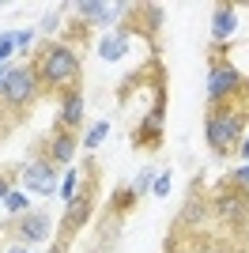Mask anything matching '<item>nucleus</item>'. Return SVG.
I'll return each instance as SVG.
<instances>
[{"instance_id":"obj_1","label":"nucleus","mask_w":249,"mask_h":253,"mask_svg":"<svg viewBox=\"0 0 249 253\" xmlns=\"http://www.w3.org/2000/svg\"><path fill=\"white\" fill-rule=\"evenodd\" d=\"M34 76H38V87L42 95H72L80 91V80H83V68H80V57H76L72 45L64 42H42L38 45V57H34Z\"/></svg>"},{"instance_id":"obj_2","label":"nucleus","mask_w":249,"mask_h":253,"mask_svg":"<svg viewBox=\"0 0 249 253\" xmlns=\"http://www.w3.org/2000/svg\"><path fill=\"white\" fill-rule=\"evenodd\" d=\"M246 121H249V110L246 106H234V98H227V102L208 110L204 132H208V144H211V151L219 159L238 151V144L246 140Z\"/></svg>"},{"instance_id":"obj_3","label":"nucleus","mask_w":249,"mask_h":253,"mask_svg":"<svg viewBox=\"0 0 249 253\" xmlns=\"http://www.w3.org/2000/svg\"><path fill=\"white\" fill-rule=\"evenodd\" d=\"M38 95H42V87H38L34 68H27V64L8 68V80H4L0 102H4V110H11V114H15V121H19V117H27V110L34 106V98H38Z\"/></svg>"},{"instance_id":"obj_4","label":"nucleus","mask_w":249,"mask_h":253,"mask_svg":"<svg viewBox=\"0 0 249 253\" xmlns=\"http://www.w3.org/2000/svg\"><path fill=\"white\" fill-rule=\"evenodd\" d=\"M94 197H98V170H87V174H83V189L76 193V201L64 208V223H61L57 242L68 246L76 234L87 227V219H91V211H94Z\"/></svg>"},{"instance_id":"obj_5","label":"nucleus","mask_w":249,"mask_h":253,"mask_svg":"<svg viewBox=\"0 0 249 253\" xmlns=\"http://www.w3.org/2000/svg\"><path fill=\"white\" fill-rule=\"evenodd\" d=\"M211 197H215V201H211V211H215V219L230 223V227H242V223L249 219V189H246V185H238L234 178L219 181Z\"/></svg>"},{"instance_id":"obj_6","label":"nucleus","mask_w":249,"mask_h":253,"mask_svg":"<svg viewBox=\"0 0 249 253\" xmlns=\"http://www.w3.org/2000/svg\"><path fill=\"white\" fill-rule=\"evenodd\" d=\"M242 87H246V80H242V72L234 68V64L211 61V68H208V102H211V106L234 98Z\"/></svg>"},{"instance_id":"obj_7","label":"nucleus","mask_w":249,"mask_h":253,"mask_svg":"<svg viewBox=\"0 0 249 253\" xmlns=\"http://www.w3.org/2000/svg\"><path fill=\"white\" fill-rule=\"evenodd\" d=\"M163 117H166V102H151L140 117V125L132 128V144L140 151H159L163 144Z\"/></svg>"},{"instance_id":"obj_8","label":"nucleus","mask_w":249,"mask_h":253,"mask_svg":"<svg viewBox=\"0 0 249 253\" xmlns=\"http://www.w3.org/2000/svg\"><path fill=\"white\" fill-rule=\"evenodd\" d=\"M11 231H15V238H19L23 246H38L53 234V223H49L45 211H23V215H15Z\"/></svg>"},{"instance_id":"obj_9","label":"nucleus","mask_w":249,"mask_h":253,"mask_svg":"<svg viewBox=\"0 0 249 253\" xmlns=\"http://www.w3.org/2000/svg\"><path fill=\"white\" fill-rule=\"evenodd\" d=\"M23 185L31 193H42V197L57 193V167H53L45 155L34 159V163H27V167H23Z\"/></svg>"},{"instance_id":"obj_10","label":"nucleus","mask_w":249,"mask_h":253,"mask_svg":"<svg viewBox=\"0 0 249 253\" xmlns=\"http://www.w3.org/2000/svg\"><path fill=\"white\" fill-rule=\"evenodd\" d=\"M72 155H76V136L64 132V128H57V132L45 140V159H49L53 167H68Z\"/></svg>"},{"instance_id":"obj_11","label":"nucleus","mask_w":249,"mask_h":253,"mask_svg":"<svg viewBox=\"0 0 249 253\" xmlns=\"http://www.w3.org/2000/svg\"><path fill=\"white\" fill-rule=\"evenodd\" d=\"M234 27H238V8L234 4H215L211 8V38L227 42L230 34H234Z\"/></svg>"},{"instance_id":"obj_12","label":"nucleus","mask_w":249,"mask_h":253,"mask_svg":"<svg viewBox=\"0 0 249 253\" xmlns=\"http://www.w3.org/2000/svg\"><path fill=\"white\" fill-rule=\"evenodd\" d=\"M57 121H61L64 132H76V128L83 125V95H80V91H72V95H64V98H61Z\"/></svg>"},{"instance_id":"obj_13","label":"nucleus","mask_w":249,"mask_h":253,"mask_svg":"<svg viewBox=\"0 0 249 253\" xmlns=\"http://www.w3.org/2000/svg\"><path fill=\"white\" fill-rule=\"evenodd\" d=\"M76 8L83 11V19H87V23H102V27H110V23L124 11V4H98V0H83V4H76Z\"/></svg>"},{"instance_id":"obj_14","label":"nucleus","mask_w":249,"mask_h":253,"mask_svg":"<svg viewBox=\"0 0 249 253\" xmlns=\"http://www.w3.org/2000/svg\"><path fill=\"white\" fill-rule=\"evenodd\" d=\"M124 49H128V31H117V34H110V38H102V42H98V57H102V61H121L124 57Z\"/></svg>"},{"instance_id":"obj_15","label":"nucleus","mask_w":249,"mask_h":253,"mask_svg":"<svg viewBox=\"0 0 249 253\" xmlns=\"http://www.w3.org/2000/svg\"><path fill=\"white\" fill-rule=\"evenodd\" d=\"M80 181H83V170H68V174H64V185L57 193H61V201H64V208H68V204L76 201V193H80Z\"/></svg>"},{"instance_id":"obj_16","label":"nucleus","mask_w":249,"mask_h":253,"mask_svg":"<svg viewBox=\"0 0 249 253\" xmlns=\"http://www.w3.org/2000/svg\"><path fill=\"white\" fill-rule=\"evenodd\" d=\"M4 211H11V215H23V211H31V197L19 189H11L8 197H4Z\"/></svg>"},{"instance_id":"obj_17","label":"nucleus","mask_w":249,"mask_h":253,"mask_svg":"<svg viewBox=\"0 0 249 253\" xmlns=\"http://www.w3.org/2000/svg\"><path fill=\"white\" fill-rule=\"evenodd\" d=\"M106 132H110V121H94V128L87 132V136H83V148L94 151V148H98V144L106 140Z\"/></svg>"},{"instance_id":"obj_18","label":"nucleus","mask_w":249,"mask_h":253,"mask_svg":"<svg viewBox=\"0 0 249 253\" xmlns=\"http://www.w3.org/2000/svg\"><path fill=\"white\" fill-rule=\"evenodd\" d=\"M151 181H155V167H147L144 174H140V178L132 181V193H136V197H144V189L151 185Z\"/></svg>"},{"instance_id":"obj_19","label":"nucleus","mask_w":249,"mask_h":253,"mask_svg":"<svg viewBox=\"0 0 249 253\" xmlns=\"http://www.w3.org/2000/svg\"><path fill=\"white\" fill-rule=\"evenodd\" d=\"M170 181H174V174H170V170H163V174H159V178L151 181V189H155V197H166V193H170Z\"/></svg>"},{"instance_id":"obj_20","label":"nucleus","mask_w":249,"mask_h":253,"mask_svg":"<svg viewBox=\"0 0 249 253\" xmlns=\"http://www.w3.org/2000/svg\"><path fill=\"white\" fill-rule=\"evenodd\" d=\"M15 49V34H0V61H8Z\"/></svg>"},{"instance_id":"obj_21","label":"nucleus","mask_w":249,"mask_h":253,"mask_svg":"<svg viewBox=\"0 0 249 253\" xmlns=\"http://www.w3.org/2000/svg\"><path fill=\"white\" fill-rule=\"evenodd\" d=\"M34 42V31L27 27V31H15V49H27V45Z\"/></svg>"},{"instance_id":"obj_22","label":"nucleus","mask_w":249,"mask_h":253,"mask_svg":"<svg viewBox=\"0 0 249 253\" xmlns=\"http://www.w3.org/2000/svg\"><path fill=\"white\" fill-rule=\"evenodd\" d=\"M230 178L238 181V185H246V189H249V163H246V167H238L234 174H230Z\"/></svg>"},{"instance_id":"obj_23","label":"nucleus","mask_w":249,"mask_h":253,"mask_svg":"<svg viewBox=\"0 0 249 253\" xmlns=\"http://www.w3.org/2000/svg\"><path fill=\"white\" fill-rule=\"evenodd\" d=\"M57 23H61V15L53 11V15H45V19H42V31H57Z\"/></svg>"},{"instance_id":"obj_24","label":"nucleus","mask_w":249,"mask_h":253,"mask_svg":"<svg viewBox=\"0 0 249 253\" xmlns=\"http://www.w3.org/2000/svg\"><path fill=\"white\" fill-rule=\"evenodd\" d=\"M234 155H238L242 163H249V136H246V140H242V144H238V151H234Z\"/></svg>"},{"instance_id":"obj_25","label":"nucleus","mask_w":249,"mask_h":253,"mask_svg":"<svg viewBox=\"0 0 249 253\" xmlns=\"http://www.w3.org/2000/svg\"><path fill=\"white\" fill-rule=\"evenodd\" d=\"M8 193H11V178H8V174H0V201H4Z\"/></svg>"},{"instance_id":"obj_26","label":"nucleus","mask_w":249,"mask_h":253,"mask_svg":"<svg viewBox=\"0 0 249 253\" xmlns=\"http://www.w3.org/2000/svg\"><path fill=\"white\" fill-rule=\"evenodd\" d=\"M4 253H27V246H23V242H19V246H8Z\"/></svg>"},{"instance_id":"obj_27","label":"nucleus","mask_w":249,"mask_h":253,"mask_svg":"<svg viewBox=\"0 0 249 253\" xmlns=\"http://www.w3.org/2000/svg\"><path fill=\"white\" fill-rule=\"evenodd\" d=\"M49 253H68V246H64V242H57V246H53Z\"/></svg>"},{"instance_id":"obj_28","label":"nucleus","mask_w":249,"mask_h":253,"mask_svg":"<svg viewBox=\"0 0 249 253\" xmlns=\"http://www.w3.org/2000/svg\"><path fill=\"white\" fill-rule=\"evenodd\" d=\"M4 80H8V68H0V91H4Z\"/></svg>"},{"instance_id":"obj_29","label":"nucleus","mask_w":249,"mask_h":253,"mask_svg":"<svg viewBox=\"0 0 249 253\" xmlns=\"http://www.w3.org/2000/svg\"><path fill=\"white\" fill-rule=\"evenodd\" d=\"M0 117H4V102H0Z\"/></svg>"}]
</instances>
